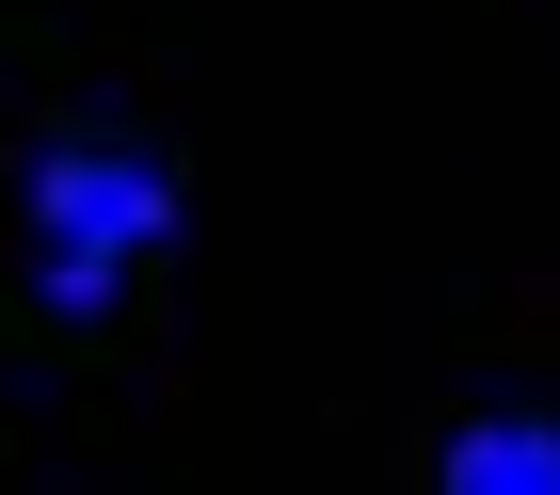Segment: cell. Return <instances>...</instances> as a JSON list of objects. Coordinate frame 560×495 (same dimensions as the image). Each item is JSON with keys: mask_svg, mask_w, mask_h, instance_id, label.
<instances>
[{"mask_svg": "<svg viewBox=\"0 0 560 495\" xmlns=\"http://www.w3.org/2000/svg\"><path fill=\"white\" fill-rule=\"evenodd\" d=\"M432 495H560V415H465Z\"/></svg>", "mask_w": 560, "mask_h": 495, "instance_id": "obj_2", "label": "cell"}, {"mask_svg": "<svg viewBox=\"0 0 560 495\" xmlns=\"http://www.w3.org/2000/svg\"><path fill=\"white\" fill-rule=\"evenodd\" d=\"M16 208H33V240H65V256H144V240H176V176L129 161V144H33Z\"/></svg>", "mask_w": 560, "mask_h": 495, "instance_id": "obj_1", "label": "cell"}, {"mask_svg": "<svg viewBox=\"0 0 560 495\" xmlns=\"http://www.w3.org/2000/svg\"><path fill=\"white\" fill-rule=\"evenodd\" d=\"M33 304H48V320H113V304H129V256H65V240H48L33 256Z\"/></svg>", "mask_w": 560, "mask_h": 495, "instance_id": "obj_3", "label": "cell"}]
</instances>
